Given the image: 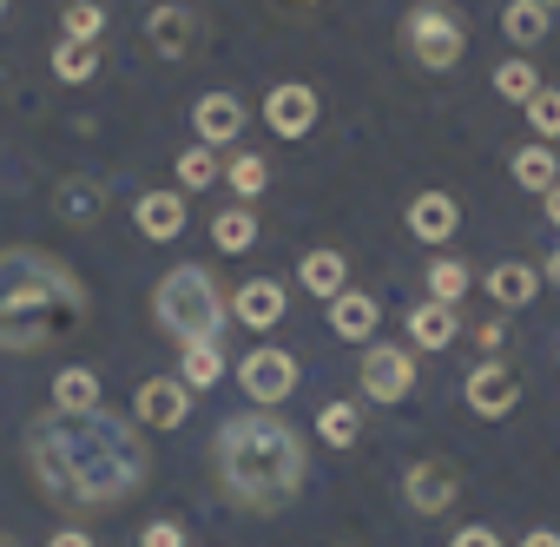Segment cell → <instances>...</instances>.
Segmentation results:
<instances>
[{"label": "cell", "mask_w": 560, "mask_h": 547, "mask_svg": "<svg viewBox=\"0 0 560 547\" xmlns=\"http://www.w3.org/2000/svg\"><path fill=\"white\" fill-rule=\"evenodd\" d=\"M27 468L47 501L60 508H113L145 488L152 449L139 442L132 422L93 409V416H47L27 435Z\"/></svg>", "instance_id": "obj_1"}, {"label": "cell", "mask_w": 560, "mask_h": 547, "mask_svg": "<svg viewBox=\"0 0 560 547\" xmlns=\"http://www.w3.org/2000/svg\"><path fill=\"white\" fill-rule=\"evenodd\" d=\"M86 317H93V298L73 264H60L54 251H34V244L0 251V350L8 357L73 344L86 330Z\"/></svg>", "instance_id": "obj_2"}, {"label": "cell", "mask_w": 560, "mask_h": 547, "mask_svg": "<svg viewBox=\"0 0 560 547\" xmlns=\"http://www.w3.org/2000/svg\"><path fill=\"white\" fill-rule=\"evenodd\" d=\"M211 462H218V481L237 508L250 514H277L304 494V475H311V455H304V435L277 416V409H244L231 422H218V442H211Z\"/></svg>", "instance_id": "obj_3"}, {"label": "cell", "mask_w": 560, "mask_h": 547, "mask_svg": "<svg viewBox=\"0 0 560 547\" xmlns=\"http://www.w3.org/2000/svg\"><path fill=\"white\" fill-rule=\"evenodd\" d=\"M224 317H231V304H224V291H218V278H211L205 264H172L165 278L152 284V324L178 350L185 344H218Z\"/></svg>", "instance_id": "obj_4"}, {"label": "cell", "mask_w": 560, "mask_h": 547, "mask_svg": "<svg viewBox=\"0 0 560 547\" xmlns=\"http://www.w3.org/2000/svg\"><path fill=\"white\" fill-rule=\"evenodd\" d=\"M402 54H409L422 73L462 67V54H468V21H462V8H448V0H416V8L402 14Z\"/></svg>", "instance_id": "obj_5"}, {"label": "cell", "mask_w": 560, "mask_h": 547, "mask_svg": "<svg viewBox=\"0 0 560 547\" xmlns=\"http://www.w3.org/2000/svg\"><path fill=\"white\" fill-rule=\"evenodd\" d=\"M237 383H244V396H250L257 409H277V403L298 389V357L277 350V344H257V350L237 363Z\"/></svg>", "instance_id": "obj_6"}, {"label": "cell", "mask_w": 560, "mask_h": 547, "mask_svg": "<svg viewBox=\"0 0 560 547\" xmlns=\"http://www.w3.org/2000/svg\"><path fill=\"white\" fill-rule=\"evenodd\" d=\"M370 403H402L416 389V357L402 344H363V370H357Z\"/></svg>", "instance_id": "obj_7"}, {"label": "cell", "mask_w": 560, "mask_h": 547, "mask_svg": "<svg viewBox=\"0 0 560 547\" xmlns=\"http://www.w3.org/2000/svg\"><path fill=\"white\" fill-rule=\"evenodd\" d=\"M145 47H152L159 60H191V54L205 47V21H198V8H178V0L152 8V14H145Z\"/></svg>", "instance_id": "obj_8"}, {"label": "cell", "mask_w": 560, "mask_h": 547, "mask_svg": "<svg viewBox=\"0 0 560 547\" xmlns=\"http://www.w3.org/2000/svg\"><path fill=\"white\" fill-rule=\"evenodd\" d=\"M317 86H304V80H277L270 93H264V126L277 132V139H304L311 126H317Z\"/></svg>", "instance_id": "obj_9"}, {"label": "cell", "mask_w": 560, "mask_h": 547, "mask_svg": "<svg viewBox=\"0 0 560 547\" xmlns=\"http://www.w3.org/2000/svg\"><path fill=\"white\" fill-rule=\"evenodd\" d=\"M402 494H409V508H416V514H442V508L462 494V468H455L448 455L409 462V475H402Z\"/></svg>", "instance_id": "obj_10"}, {"label": "cell", "mask_w": 560, "mask_h": 547, "mask_svg": "<svg viewBox=\"0 0 560 547\" xmlns=\"http://www.w3.org/2000/svg\"><path fill=\"white\" fill-rule=\"evenodd\" d=\"M185 416H191V389H185L178 376H145V383H139L132 422H145V429H178Z\"/></svg>", "instance_id": "obj_11"}, {"label": "cell", "mask_w": 560, "mask_h": 547, "mask_svg": "<svg viewBox=\"0 0 560 547\" xmlns=\"http://www.w3.org/2000/svg\"><path fill=\"white\" fill-rule=\"evenodd\" d=\"M224 304H231V317L244 330H277V324H284V311H291V298H284V284H277V278H250Z\"/></svg>", "instance_id": "obj_12"}, {"label": "cell", "mask_w": 560, "mask_h": 547, "mask_svg": "<svg viewBox=\"0 0 560 547\" xmlns=\"http://www.w3.org/2000/svg\"><path fill=\"white\" fill-rule=\"evenodd\" d=\"M462 396H468V409H475V416H488V422H494V416H508V409L521 403V376H514L501 357H488V363L462 383Z\"/></svg>", "instance_id": "obj_13"}, {"label": "cell", "mask_w": 560, "mask_h": 547, "mask_svg": "<svg viewBox=\"0 0 560 547\" xmlns=\"http://www.w3.org/2000/svg\"><path fill=\"white\" fill-rule=\"evenodd\" d=\"M402 224H409V237H422V244H448V237L462 231V205H455L448 191H416L409 211H402Z\"/></svg>", "instance_id": "obj_14"}, {"label": "cell", "mask_w": 560, "mask_h": 547, "mask_svg": "<svg viewBox=\"0 0 560 547\" xmlns=\"http://www.w3.org/2000/svg\"><path fill=\"white\" fill-rule=\"evenodd\" d=\"M191 126H198V146H231V139L244 132V106H237V93H198Z\"/></svg>", "instance_id": "obj_15"}, {"label": "cell", "mask_w": 560, "mask_h": 547, "mask_svg": "<svg viewBox=\"0 0 560 547\" xmlns=\"http://www.w3.org/2000/svg\"><path fill=\"white\" fill-rule=\"evenodd\" d=\"M132 224H139L152 244H172V237L185 231V191H139Z\"/></svg>", "instance_id": "obj_16"}, {"label": "cell", "mask_w": 560, "mask_h": 547, "mask_svg": "<svg viewBox=\"0 0 560 547\" xmlns=\"http://www.w3.org/2000/svg\"><path fill=\"white\" fill-rule=\"evenodd\" d=\"M376 324H383V304L370 298V291H337L330 298V337H376Z\"/></svg>", "instance_id": "obj_17"}, {"label": "cell", "mask_w": 560, "mask_h": 547, "mask_svg": "<svg viewBox=\"0 0 560 547\" xmlns=\"http://www.w3.org/2000/svg\"><path fill=\"white\" fill-rule=\"evenodd\" d=\"M488 298H494L501 311H527V304L540 298V270H527V264L501 257V264L488 270Z\"/></svg>", "instance_id": "obj_18"}, {"label": "cell", "mask_w": 560, "mask_h": 547, "mask_svg": "<svg viewBox=\"0 0 560 547\" xmlns=\"http://www.w3.org/2000/svg\"><path fill=\"white\" fill-rule=\"evenodd\" d=\"M298 284L311 291V298H337V291H350V264H343V251H304V264H298Z\"/></svg>", "instance_id": "obj_19"}, {"label": "cell", "mask_w": 560, "mask_h": 547, "mask_svg": "<svg viewBox=\"0 0 560 547\" xmlns=\"http://www.w3.org/2000/svg\"><path fill=\"white\" fill-rule=\"evenodd\" d=\"M93 409H100V376L86 363L60 370L54 376V416H93Z\"/></svg>", "instance_id": "obj_20"}, {"label": "cell", "mask_w": 560, "mask_h": 547, "mask_svg": "<svg viewBox=\"0 0 560 547\" xmlns=\"http://www.w3.org/2000/svg\"><path fill=\"white\" fill-rule=\"evenodd\" d=\"M54 211H60L67 224H93V218L106 211V185H100V178H60Z\"/></svg>", "instance_id": "obj_21"}, {"label": "cell", "mask_w": 560, "mask_h": 547, "mask_svg": "<svg viewBox=\"0 0 560 547\" xmlns=\"http://www.w3.org/2000/svg\"><path fill=\"white\" fill-rule=\"evenodd\" d=\"M455 337H462V324H455L448 304H416V311H409V344H416V350H448Z\"/></svg>", "instance_id": "obj_22"}, {"label": "cell", "mask_w": 560, "mask_h": 547, "mask_svg": "<svg viewBox=\"0 0 560 547\" xmlns=\"http://www.w3.org/2000/svg\"><path fill=\"white\" fill-rule=\"evenodd\" d=\"M508 172H514V185H527V191H547L553 178H560V159H553V146H514L508 152Z\"/></svg>", "instance_id": "obj_23"}, {"label": "cell", "mask_w": 560, "mask_h": 547, "mask_svg": "<svg viewBox=\"0 0 560 547\" xmlns=\"http://www.w3.org/2000/svg\"><path fill=\"white\" fill-rule=\"evenodd\" d=\"M422 284H429V304H448V311H455V304L468 298V284H475V278H468V264H462V257H429Z\"/></svg>", "instance_id": "obj_24"}, {"label": "cell", "mask_w": 560, "mask_h": 547, "mask_svg": "<svg viewBox=\"0 0 560 547\" xmlns=\"http://www.w3.org/2000/svg\"><path fill=\"white\" fill-rule=\"evenodd\" d=\"M547 27H553V14H547V8H534V0H508L501 34H508L514 47H540V40H547Z\"/></svg>", "instance_id": "obj_25"}, {"label": "cell", "mask_w": 560, "mask_h": 547, "mask_svg": "<svg viewBox=\"0 0 560 547\" xmlns=\"http://www.w3.org/2000/svg\"><path fill=\"white\" fill-rule=\"evenodd\" d=\"M211 244H218V251H231V257H237V251H250V244H257V218H250V205L218 211V218H211Z\"/></svg>", "instance_id": "obj_26"}, {"label": "cell", "mask_w": 560, "mask_h": 547, "mask_svg": "<svg viewBox=\"0 0 560 547\" xmlns=\"http://www.w3.org/2000/svg\"><path fill=\"white\" fill-rule=\"evenodd\" d=\"M224 376V350L218 344H185V357H178V383L185 389H211Z\"/></svg>", "instance_id": "obj_27"}, {"label": "cell", "mask_w": 560, "mask_h": 547, "mask_svg": "<svg viewBox=\"0 0 560 547\" xmlns=\"http://www.w3.org/2000/svg\"><path fill=\"white\" fill-rule=\"evenodd\" d=\"M54 73H60L67 86H86V80L100 73V47H93V40H60V47H54Z\"/></svg>", "instance_id": "obj_28"}, {"label": "cell", "mask_w": 560, "mask_h": 547, "mask_svg": "<svg viewBox=\"0 0 560 547\" xmlns=\"http://www.w3.org/2000/svg\"><path fill=\"white\" fill-rule=\"evenodd\" d=\"M317 435H324L330 449H357V435H363V416H357V403H330V409L317 416Z\"/></svg>", "instance_id": "obj_29"}, {"label": "cell", "mask_w": 560, "mask_h": 547, "mask_svg": "<svg viewBox=\"0 0 560 547\" xmlns=\"http://www.w3.org/2000/svg\"><path fill=\"white\" fill-rule=\"evenodd\" d=\"M494 93L514 100V106H527V100L540 93V73H534L527 60H501V67H494Z\"/></svg>", "instance_id": "obj_30"}, {"label": "cell", "mask_w": 560, "mask_h": 547, "mask_svg": "<svg viewBox=\"0 0 560 547\" xmlns=\"http://www.w3.org/2000/svg\"><path fill=\"white\" fill-rule=\"evenodd\" d=\"M224 185H231V191H237V198H244V205H250V198H257V191H264V185H270V165H264V159H257V152H237V159H231V165H224Z\"/></svg>", "instance_id": "obj_31"}, {"label": "cell", "mask_w": 560, "mask_h": 547, "mask_svg": "<svg viewBox=\"0 0 560 547\" xmlns=\"http://www.w3.org/2000/svg\"><path fill=\"white\" fill-rule=\"evenodd\" d=\"M60 21H67V40H93L100 47V34H106V8H100V0H67Z\"/></svg>", "instance_id": "obj_32"}, {"label": "cell", "mask_w": 560, "mask_h": 547, "mask_svg": "<svg viewBox=\"0 0 560 547\" xmlns=\"http://www.w3.org/2000/svg\"><path fill=\"white\" fill-rule=\"evenodd\" d=\"M527 126H534V139H540V146H553V139H560V86H540V93L527 100Z\"/></svg>", "instance_id": "obj_33"}, {"label": "cell", "mask_w": 560, "mask_h": 547, "mask_svg": "<svg viewBox=\"0 0 560 547\" xmlns=\"http://www.w3.org/2000/svg\"><path fill=\"white\" fill-rule=\"evenodd\" d=\"M178 185H185V191L218 185V159H211V146H185V152H178Z\"/></svg>", "instance_id": "obj_34"}, {"label": "cell", "mask_w": 560, "mask_h": 547, "mask_svg": "<svg viewBox=\"0 0 560 547\" xmlns=\"http://www.w3.org/2000/svg\"><path fill=\"white\" fill-rule=\"evenodd\" d=\"M468 344H475V350H488V357H501V344H508V324H501V317H488V324H475V330H468Z\"/></svg>", "instance_id": "obj_35"}, {"label": "cell", "mask_w": 560, "mask_h": 547, "mask_svg": "<svg viewBox=\"0 0 560 547\" xmlns=\"http://www.w3.org/2000/svg\"><path fill=\"white\" fill-rule=\"evenodd\" d=\"M139 547H185V527H178V521H152V527L139 534Z\"/></svg>", "instance_id": "obj_36"}, {"label": "cell", "mask_w": 560, "mask_h": 547, "mask_svg": "<svg viewBox=\"0 0 560 547\" xmlns=\"http://www.w3.org/2000/svg\"><path fill=\"white\" fill-rule=\"evenodd\" d=\"M448 547H501V534H494V527H462Z\"/></svg>", "instance_id": "obj_37"}, {"label": "cell", "mask_w": 560, "mask_h": 547, "mask_svg": "<svg viewBox=\"0 0 560 547\" xmlns=\"http://www.w3.org/2000/svg\"><path fill=\"white\" fill-rule=\"evenodd\" d=\"M540 211H547V224H553V231H560V178H553V185H547V191H540Z\"/></svg>", "instance_id": "obj_38"}, {"label": "cell", "mask_w": 560, "mask_h": 547, "mask_svg": "<svg viewBox=\"0 0 560 547\" xmlns=\"http://www.w3.org/2000/svg\"><path fill=\"white\" fill-rule=\"evenodd\" d=\"M47 547H93V534H80V527H60V534H54Z\"/></svg>", "instance_id": "obj_39"}, {"label": "cell", "mask_w": 560, "mask_h": 547, "mask_svg": "<svg viewBox=\"0 0 560 547\" xmlns=\"http://www.w3.org/2000/svg\"><path fill=\"white\" fill-rule=\"evenodd\" d=\"M540 284H553V291H560V244H553V251H547V264H540Z\"/></svg>", "instance_id": "obj_40"}, {"label": "cell", "mask_w": 560, "mask_h": 547, "mask_svg": "<svg viewBox=\"0 0 560 547\" xmlns=\"http://www.w3.org/2000/svg\"><path fill=\"white\" fill-rule=\"evenodd\" d=\"M521 547H560V534H553V527H534V534H527Z\"/></svg>", "instance_id": "obj_41"}, {"label": "cell", "mask_w": 560, "mask_h": 547, "mask_svg": "<svg viewBox=\"0 0 560 547\" xmlns=\"http://www.w3.org/2000/svg\"><path fill=\"white\" fill-rule=\"evenodd\" d=\"M277 14H304V8H317V0H270Z\"/></svg>", "instance_id": "obj_42"}, {"label": "cell", "mask_w": 560, "mask_h": 547, "mask_svg": "<svg viewBox=\"0 0 560 547\" xmlns=\"http://www.w3.org/2000/svg\"><path fill=\"white\" fill-rule=\"evenodd\" d=\"M534 8H547V14H553V8H560V0H534Z\"/></svg>", "instance_id": "obj_43"}, {"label": "cell", "mask_w": 560, "mask_h": 547, "mask_svg": "<svg viewBox=\"0 0 560 547\" xmlns=\"http://www.w3.org/2000/svg\"><path fill=\"white\" fill-rule=\"evenodd\" d=\"M0 14H8V0H0Z\"/></svg>", "instance_id": "obj_44"}]
</instances>
